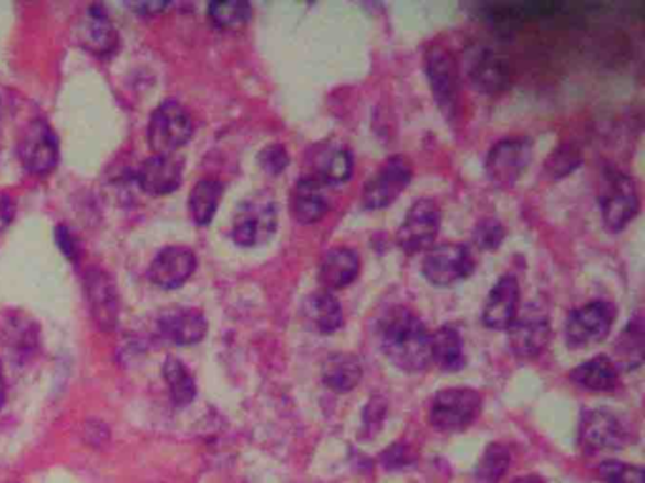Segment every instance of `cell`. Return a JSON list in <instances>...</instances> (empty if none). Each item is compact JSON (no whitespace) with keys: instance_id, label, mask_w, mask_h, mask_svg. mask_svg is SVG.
Instances as JSON below:
<instances>
[{"instance_id":"obj_1","label":"cell","mask_w":645,"mask_h":483,"mask_svg":"<svg viewBox=\"0 0 645 483\" xmlns=\"http://www.w3.org/2000/svg\"><path fill=\"white\" fill-rule=\"evenodd\" d=\"M381 349L388 361L405 372L432 364V333L408 308H392L381 323Z\"/></svg>"},{"instance_id":"obj_2","label":"cell","mask_w":645,"mask_h":483,"mask_svg":"<svg viewBox=\"0 0 645 483\" xmlns=\"http://www.w3.org/2000/svg\"><path fill=\"white\" fill-rule=\"evenodd\" d=\"M279 225L277 202L267 193H259L238 206L233 220L232 238L241 248H258L271 242Z\"/></svg>"},{"instance_id":"obj_3","label":"cell","mask_w":645,"mask_h":483,"mask_svg":"<svg viewBox=\"0 0 645 483\" xmlns=\"http://www.w3.org/2000/svg\"><path fill=\"white\" fill-rule=\"evenodd\" d=\"M634 442V433L625 417L608 408L587 409L579 425V443L585 451L597 453L623 450Z\"/></svg>"},{"instance_id":"obj_4","label":"cell","mask_w":645,"mask_h":483,"mask_svg":"<svg viewBox=\"0 0 645 483\" xmlns=\"http://www.w3.org/2000/svg\"><path fill=\"white\" fill-rule=\"evenodd\" d=\"M618 308L610 301H592L571 310L564 336L570 349H589L604 342L612 333Z\"/></svg>"},{"instance_id":"obj_5","label":"cell","mask_w":645,"mask_h":483,"mask_svg":"<svg viewBox=\"0 0 645 483\" xmlns=\"http://www.w3.org/2000/svg\"><path fill=\"white\" fill-rule=\"evenodd\" d=\"M193 135L190 112L178 101H164L149 115L148 144L154 154L173 155Z\"/></svg>"},{"instance_id":"obj_6","label":"cell","mask_w":645,"mask_h":483,"mask_svg":"<svg viewBox=\"0 0 645 483\" xmlns=\"http://www.w3.org/2000/svg\"><path fill=\"white\" fill-rule=\"evenodd\" d=\"M482 398L476 390L451 387L434 396L430 406V425L442 433L468 429L481 414Z\"/></svg>"},{"instance_id":"obj_7","label":"cell","mask_w":645,"mask_h":483,"mask_svg":"<svg viewBox=\"0 0 645 483\" xmlns=\"http://www.w3.org/2000/svg\"><path fill=\"white\" fill-rule=\"evenodd\" d=\"M598 202L604 227L610 233H621L640 212L636 181L619 170H610L605 175L604 188Z\"/></svg>"},{"instance_id":"obj_8","label":"cell","mask_w":645,"mask_h":483,"mask_svg":"<svg viewBox=\"0 0 645 483\" xmlns=\"http://www.w3.org/2000/svg\"><path fill=\"white\" fill-rule=\"evenodd\" d=\"M353 151L345 142L337 138H326L316 142L309 148L305 159V175L311 180L319 181L324 188L343 186L353 178Z\"/></svg>"},{"instance_id":"obj_9","label":"cell","mask_w":645,"mask_h":483,"mask_svg":"<svg viewBox=\"0 0 645 483\" xmlns=\"http://www.w3.org/2000/svg\"><path fill=\"white\" fill-rule=\"evenodd\" d=\"M413 178V167L408 157L394 155L382 162L364 186L362 191V204L367 210H382L394 204L401 193L409 188Z\"/></svg>"},{"instance_id":"obj_10","label":"cell","mask_w":645,"mask_h":483,"mask_svg":"<svg viewBox=\"0 0 645 483\" xmlns=\"http://www.w3.org/2000/svg\"><path fill=\"white\" fill-rule=\"evenodd\" d=\"M476 259L464 244H440L430 249L422 261V274L435 288H448L474 274Z\"/></svg>"},{"instance_id":"obj_11","label":"cell","mask_w":645,"mask_h":483,"mask_svg":"<svg viewBox=\"0 0 645 483\" xmlns=\"http://www.w3.org/2000/svg\"><path fill=\"white\" fill-rule=\"evenodd\" d=\"M510 348L519 359H536L549 346L551 322L544 304L532 302L511 323Z\"/></svg>"},{"instance_id":"obj_12","label":"cell","mask_w":645,"mask_h":483,"mask_svg":"<svg viewBox=\"0 0 645 483\" xmlns=\"http://www.w3.org/2000/svg\"><path fill=\"white\" fill-rule=\"evenodd\" d=\"M426 75L442 114L455 120L460 108V70L453 54L443 47H432L426 55Z\"/></svg>"},{"instance_id":"obj_13","label":"cell","mask_w":645,"mask_h":483,"mask_svg":"<svg viewBox=\"0 0 645 483\" xmlns=\"http://www.w3.org/2000/svg\"><path fill=\"white\" fill-rule=\"evenodd\" d=\"M532 161V142L529 138H503L490 148L485 172L490 183L500 189H511L526 172Z\"/></svg>"},{"instance_id":"obj_14","label":"cell","mask_w":645,"mask_h":483,"mask_svg":"<svg viewBox=\"0 0 645 483\" xmlns=\"http://www.w3.org/2000/svg\"><path fill=\"white\" fill-rule=\"evenodd\" d=\"M440 227H442L440 204L432 199H421L409 209L396 240L405 254H419L434 244L440 235Z\"/></svg>"},{"instance_id":"obj_15","label":"cell","mask_w":645,"mask_h":483,"mask_svg":"<svg viewBox=\"0 0 645 483\" xmlns=\"http://www.w3.org/2000/svg\"><path fill=\"white\" fill-rule=\"evenodd\" d=\"M21 165L33 175H48L59 161V141L54 128L44 120H34L21 135L18 144Z\"/></svg>"},{"instance_id":"obj_16","label":"cell","mask_w":645,"mask_h":483,"mask_svg":"<svg viewBox=\"0 0 645 483\" xmlns=\"http://www.w3.org/2000/svg\"><path fill=\"white\" fill-rule=\"evenodd\" d=\"M198 269V257L190 248L169 246L164 248L149 265V282L157 288L177 289L190 280Z\"/></svg>"},{"instance_id":"obj_17","label":"cell","mask_w":645,"mask_h":483,"mask_svg":"<svg viewBox=\"0 0 645 483\" xmlns=\"http://www.w3.org/2000/svg\"><path fill=\"white\" fill-rule=\"evenodd\" d=\"M519 301H521V288L515 276L505 274L498 280L482 308V325L487 329L508 330L511 323L515 322L519 314Z\"/></svg>"},{"instance_id":"obj_18","label":"cell","mask_w":645,"mask_h":483,"mask_svg":"<svg viewBox=\"0 0 645 483\" xmlns=\"http://www.w3.org/2000/svg\"><path fill=\"white\" fill-rule=\"evenodd\" d=\"M91 316L101 329L110 330L118 322L120 296L118 289L104 270L89 269L84 278Z\"/></svg>"},{"instance_id":"obj_19","label":"cell","mask_w":645,"mask_h":483,"mask_svg":"<svg viewBox=\"0 0 645 483\" xmlns=\"http://www.w3.org/2000/svg\"><path fill=\"white\" fill-rule=\"evenodd\" d=\"M184 165L177 155L154 154L136 170V183L148 195H169L182 183Z\"/></svg>"},{"instance_id":"obj_20","label":"cell","mask_w":645,"mask_h":483,"mask_svg":"<svg viewBox=\"0 0 645 483\" xmlns=\"http://www.w3.org/2000/svg\"><path fill=\"white\" fill-rule=\"evenodd\" d=\"M76 36L84 49L99 57H107L118 47L116 27L101 4H93L86 10V14L78 23Z\"/></svg>"},{"instance_id":"obj_21","label":"cell","mask_w":645,"mask_h":483,"mask_svg":"<svg viewBox=\"0 0 645 483\" xmlns=\"http://www.w3.org/2000/svg\"><path fill=\"white\" fill-rule=\"evenodd\" d=\"M209 323L198 308H173L159 316V330L169 342L193 346L207 336Z\"/></svg>"},{"instance_id":"obj_22","label":"cell","mask_w":645,"mask_h":483,"mask_svg":"<svg viewBox=\"0 0 645 483\" xmlns=\"http://www.w3.org/2000/svg\"><path fill=\"white\" fill-rule=\"evenodd\" d=\"M360 257L354 249L345 246L327 249L320 261V285L330 293L348 288L360 274Z\"/></svg>"},{"instance_id":"obj_23","label":"cell","mask_w":645,"mask_h":483,"mask_svg":"<svg viewBox=\"0 0 645 483\" xmlns=\"http://www.w3.org/2000/svg\"><path fill=\"white\" fill-rule=\"evenodd\" d=\"M324 186L319 181L311 180L303 176L301 180L293 186L290 193V214L293 222L301 225H314L322 222L330 212V201H327Z\"/></svg>"},{"instance_id":"obj_24","label":"cell","mask_w":645,"mask_h":483,"mask_svg":"<svg viewBox=\"0 0 645 483\" xmlns=\"http://www.w3.org/2000/svg\"><path fill=\"white\" fill-rule=\"evenodd\" d=\"M303 319L319 335H333L345 323L340 301L330 291H316L303 302Z\"/></svg>"},{"instance_id":"obj_25","label":"cell","mask_w":645,"mask_h":483,"mask_svg":"<svg viewBox=\"0 0 645 483\" xmlns=\"http://www.w3.org/2000/svg\"><path fill=\"white\" fill-rule=\"evenodd\" d=\"M469 81L481 93H502L510 86V67L497 54L482 52L469 68Z\"/></svg>"},{"instance_id":"obj_26","label":"cell","mask_w":645,"mask_h":483,"mask_svg":"<svg viewBox=\"0 0 645 483\" xmlns=\"http://www.w3.org/2000/svg\"><path fill=\"white\" fill-rule=\"evenodd\" d=\"M571 382L594 393H608L619 385L618 364L608 356H597L571 370Z\"/></svg>"},{"instance_id":"obj_27","label":"cell","mask_w":645,"mask_h":483,"mask_svg":"<svg viewBox=\"0 0 645 483\" xmlns=\"http://www.w3.org/2000/svg\"><path fill=\"white\" fill-rule=\"evenodd\" d=\"M362 374H364V370H362L358 357L351 356V353H335V356L327 357V361L322 367V382L333 393L353 391L360 383Z\"/></svg>"},{"instance_id":"obj_28","label":"cell","mask_w":645,"mask_h":483,"mask_svg":"<svg viewBox=\"0 0 645 483\" xmlns=\"http://www.w3.org/2000/svg\"><path fill=\"white\" fill-rule=\"evenodd\" d=\"M432 362L443 372H458L466 367L463 336L455 327L445 325L432 335Z\"/></svg>"},{"instance_id":"obj_29","label":"cell","mask_w":645,"mask_h":483,"mask_svg":"<svg viewBox=\"0 0 645 483\" xmlns=\"http://www.w3.org/2000/svg\"><path fill=\"white\" fill-rule=\"evenodd\" d=\"M222 195H224V183L222 181L216 180V178L199 180L191 189L190 202H188L193 222L201 225V227H207L216 215Z\"/></svg>"},{"instance_id":"obj_30","label":"cell","mask_w":645,"mask_h":483,"mask_svg":"<svg viewBox=\"0 0 645 483\" xmlns=\"http://www.w3.org/2000/svg\"><path fill=\"white\" fill-rule=\"evenodd\" d=\"M164 378L167 385H169L170 398L178 406L190 404L198 395L196 380L191 377L190 370L186 369L182 362L175 359V357H169L164 362Z\"/></svg>"},{"instance_id":"obj_31","label":"cell","mask_w":645,"mask_h":483,"mask_svg":"<svg viewBox=\"0 0 645 483\" xmlns=\"http://www.w3.org/2000/svg\"><path fill=\"white\" fill-rule=\"evenodd\" d=\"M618 353L626 369H636L644 359V322L642 314H636L618 340Z\"/></svg>"},{"instance_id":"obj_32","label":"cell","mask_w":645,"mask_h":483,"mask_svg":"<svg viewBox=\"0 0 645 483\" xmlns=\"http://www.w3.org/2000/svg\"><path fill=\"white\" fill-rule=\"evenodd\" d=\"M510 464V448H505L503 443H490L477 467V480L481 483H498Z\"/></svg>"},{"instance_id":"obj_33","label":"cell","mask_w":645,"mask_h":483,"mask_svg":"<svg viewBox=\"0 0 645 483\" xmlns=\"http://www.w3.org/2000/svg\"><path fill=\"white\" fill-rule=\"evenodd\" d=\"M207 14L214 27L233 29L251 20L252 7L248 2H211Z\"/></svg>"},{"instance_id":"obj_34","label":"cell","mask_w":645,"mask_h":483,"mask_svg":"<svg viewBox=\"0 0 645 483\" xmlns=\"http://www.w3.org/2000/svg\"><path fill=\"white\" fill-rule=\"evenodd\" d=\"M598 476L604 483H645L644 470L615 459L600 463Z\"/></svg>"},{"instance_id":"obj_35","label":"cell","mask_w":645,"mask_h":483,"mask_svg":"<svg viewBox=\"0 0 645 483\" xmlns=\"http://www.w3.org/2000/svg\"><path fill=\"white\" fill-rule=\"evenodd\" d=\"M503 238H505V228L494 217H485L477 223L476 231H474V242H476L477 248L485 249V251L500 248Z\"/></svg>"},{"instance_id":"obj_36","label":"cell","mask_w":645,"mask_h":483,"mask_svg":"<svg viewBox=\"0 0 645 483\" xmlns=\"http://www.w3.org/2000/svg\"><path fill=\"white\" fill-rule=\"evenodd\" d=\"M259 167L264 172L271 176H279L290 165V155L282 144H269L258 155Z\"/></svg>"},{"instance_id":"obj_37","label":"cell","mask_w":645,"mask_h":483,"mask_svg":"<svg viewBox=\"0 0 645 483\" xmlns=\"http://www.w3.org/2000/svg\"><path fill=\"white\" fill-rule=\"evenodd\" d=\"M579 165H581V155L574 151L570 146H564V148H558L557 151L551 154L549 159L545 162V168H547L551 178H560V176L571 172L574 168H578Z\"/></svg>"},{"instance_id":"obj_38","label":"cell","mask_w":645,"mask_h":483,"mask_svg":"<svg viewBox=\"0 0 645 483\" xmlns=\"http://www.w3.org/2000/svg\"><path fill=\"white\" fill-rule=\"evenodd\" d=\"M382 464L390 470L403 469L413 463V451L405 443H394L390 450L385 451L381 457Z\"/></svg>"},{"instance_id":"obj_39","label":"cell","mask_w":645,"mask_h":483,"mask_svg":"<svg viewBox=\"0 0 645 483\" xmlns=\"http://www.w3.org/2000/svg\"><path fill=\"white\" fill-rule=\"evenodd\" d=\"M55 242H57V246H59L68 261H78L80 244H78L67 225H57V228H55Z\"/></svg>"},{"instance_id":"obj_40","label":"cell","mask_w":645,"mask_h":483,"mask_svg":"<svg viewBox=\"0 0 645 483\" xmlns=\"http://www.w3.org/2000/svg\"><path fill=\"white\" fill-rule=\"evenodd\" d=\"M15 215V204L10 195L7 193H0V233L12 223Z\"/></svg>"},{"instance_id":"obj_41","label":"cell","mask_w":645,"mask_h":483,"mask_svg":"<svg viewBox=\"0 0 645 483\" xmlns=\"http://www.w3.org/2000/svg\"><path fill=\"white\" fill-rule=\"evenodd\" d=\"M131 8L138 14L156 15L164 12L165 8H169V2H143V4H133Z\"/></svg>"},{"instance_id":"obj_42","label":"cell","mask_w":645,"mask_h":483,"mask_svg":"<svg viewBox=\"0 0 645 483\" xmlns=\"http://www.w3.org/2000/svg\"><path fill=\"white\" fill-rule=\"evenodd\" d=\"M7 403V383H4V378L0 374V408L4 406Z\"/></svg>"},{"instance_id":"obj_43","label":"cell","mask_w":645,"mask_h":483,"mask_svg":"<svg viewBox=\"0 0 645 483\" xmlns=\"http://www.w3.org/2000/svg\"><path fill=\"white\" fill-rule=\"evenodd\" d=\"M513 483H544L542 478L537 476H524V478H516L515 482Z\"/></svg>"},{"instance_id":"obj_44","label":"cell","mask_w":645,"mask_h":483,"mask_svg":"<svg viewBox=\"0 0 645 483\" xmlns=\"http://www.w3.org/2000/svg\"><path fill=\"white\" fill-rule=\"evenodd\" d=\"M0 123H2V102H0Z\"/></svg>"}]
</instances>
